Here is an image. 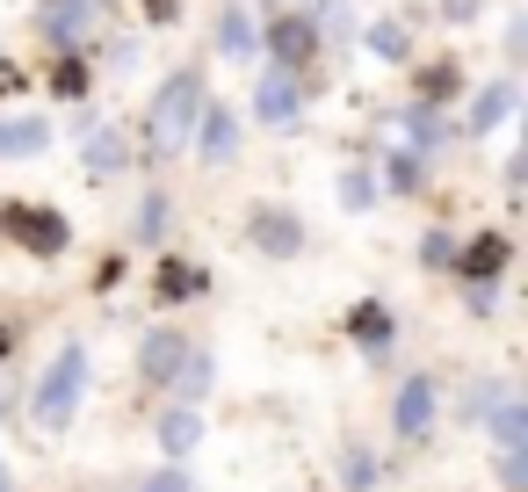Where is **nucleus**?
I'll list each match as a JSON object with an SVG mask.
<instances>
[{
	"mask_svg": "<svg viewBox=\"0 0 528 492\" xmlns=\"http://www.w3.org/2000/svg\"><path fill=\"white\" fill-rule=\"evenodd\" d=\"M73 384H80V355H66V362L51 369V391H44V420H51V427L73 413Z\"/></svg>",
	"mask_w": 528,
	"mask_h": 492,
	"instance_id": "nucleus-1",
	"label": "nucleus"
},
{
	"mask_svg": "<svg viewBox=\"0 0 528 492\" xmlns=\"http://www.w3.org/2000/svg\"><path fill=\"white\" fill-rule=\"evenodd\" d=\"M152 492H181V478H160V485H152Z\"/></svg>",
	"mask_w": 528,
	"mask_h": 492,
	"instance_id": "nucleus-2",
	"label": "nucleus"
}]
</instances>
